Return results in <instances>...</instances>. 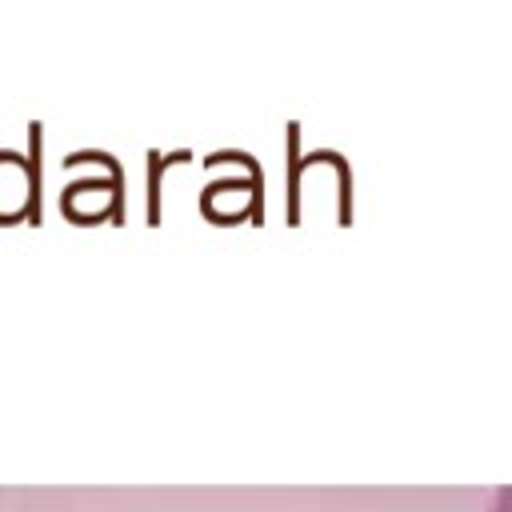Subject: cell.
<instances>
[{
    "instance_id": "6da1fadb",
    "label": "cell",
    "mask_w": 512,
    "mask_h": 512,
    "mask_svg": "<svg viewBox=\"0 0 512 512\" xmlns=\"http://www.w3.org/2000/svg\"><path fill=\"white\" fill-rule=\"evenodd\" d=\"M488 512H512V484L496 488V496H492V508H488Z\"/></svg>"
}]
</instances>
